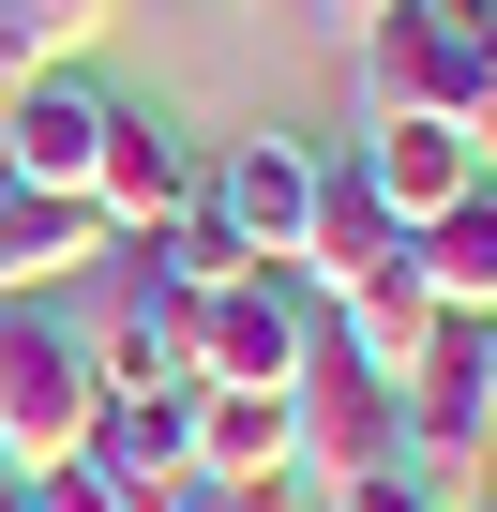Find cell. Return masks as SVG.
Returning a JSON list of instances; mask_svg holds the SVG:
<instances>
[{
	"label": "cell",
	"mask_w": 497,
	"mask_h": 512,
	"mask_svg": "<svg viewBox=\"0 0 497 512\" xmlns=\"http://www.w3.org/2000/svg\"><path fill=\"white\" fill-rule=\"evenodd\" d=\"M362 121H437L497 166V46H467L437 0H392L362 16Z\"/></svg>",
	"instance_id": "6da1fadb"
},
{
	"label": "cell",
	"mask_w": 497,
	"mask_h": 512,
	"mask_svg": "<svg viewBox=\"0 0 497 512\" xmlns=\"http://www.w3.org/2000/svg\"><path fill=\"white\" fill-rule=\"evenodd\" d=\"M91 332H61L46 302H0V482H31V467H76L91 452Z\"/></svg>",
	"instance_id": "7a4b0ae2"
},
{
	"label": "cell",
	"mask_w": 497,
	"mask_h": 512,
	"mask_svg": "<svg viewBox=\"0 0 497 512\" xmlns=\"http://www.w3.org/2000/svg\"><path fill=\"white\" fill-rule=\"evenodd\" d=\"M377 467H407V407H392V377H362L317 332V362L287 377V482L332 497V482H377Z\"/></svg>",
	"instance_id": "3957f363"
},
{
	"label": "cell",
	"mask_w": 497,
	"mask_h": 512,
	"mask_svg": "<svg viewBox=\"0 0 497 512\" xmlns=\"http://www.w3.org/2000/svg\"><path fill=\"white\" fill-rule=\"evenodd\" d=\"M392 407H407V482H422V497H497V347H482L467 317L437 332V362H422Z\"/></svg>",
	"instance_id": "277c9868"
},
{
	"label": "cell",
	"mask_w": 497,
	"mask_h": 512,
	"mask_svg": "<svg viewBox=\"0 0 497 512\" xmlns=\"http://www.w3.org/2000/svg\"><path fill=\"white\" fill-rule=\"evenodd\" d=\"M317 332H332V302H317L302 272H241L226 302H196V377H257V392H287V377L317 362Z\"/></svg>",
	"instance_id": "5b68a950"
},
{
	"label": "cell",
	"mask_w": 497,
	"mask_h": 512,
	"mask_svg": "<svg viewBox=\"0 0 497 512\" xmlns=\"http://www.w3.org/2000/svg\"><path fill=\"white\" fill-rule=\"evenodd\" d=\"M196 211L257 256V272H287V256H302V211H317V151L302 136H241L226 166H196Z\"/></svg>",
	"instance_id": "8992f818"
},
{
	"label": "cell",
	"mask_w": 497,
	"mask_h": 512,
	"mask_svg": "<svg viewBox=\"0 0 497 512\" xmlns=\"http://www.w3.org/2000/svg\"><path fill=\"white\" fill-rule=\"evenodd\" d=\"M106 106H121V91H91V61H76V76H31V91H0V181H16V196H91Z\"/></svg>",
	"instance_id": "52a82bcc"
},
{
	"label": "cell",
	"mask_w": 497,
	"mask_h": 512,
	"mask_svg": "<svg viewBox=\"0 0 497 512\" xmlns=\"http://www.w3.org/2000/svg\"><path fill=\"white\" fill-rule=\"evenodd\" d=\"M166 211H196V136L166 106H106V151H91V226L106 241H151Z\"/></svg>",
	"instance_id": "ba28073f"
},
{
	"label": "cell",
	"mask_w": 497,
	"mask_h": 512,
	"mask_svg": "<svg viewBox=\"0 0 497 512\" xmlns=\"http://www.w3.org/2000/svg\"><path fill=\"white\" fill-rule=\"evenodd\" d=\"M392 256H407L392 196H377L362 166H317V211H302V256H287V272H302L317 302H347V287H377V272H392Z\"/></svg>",
	"instance_id": "9c48e42d"
},
{
	"label": "cell",
	"mask_w": 497,
	"mask_h": 512,
	"mask_svg": "<svg viewBox=\"0 0 497 512\" xmlns=\"http://www.w3.org/2000/svg\"><path fill=\"white\" fill-rule=\"evenodd\" d=\"M181 467H211V482H287V392L196 377L181 392Z\"/></svg>",
	"instance_id": "30bf717a"
},
{
	"label": "cell",
	"mask_w": 497,
	"mask_h": 512,
	"mask_svg": "<svg viewBox=\"0 0 497 512\" xmlns=\"http://www.w3.org/2000/svg\"><path fill=\"white\" fill-rule=\"evenodd\" d=\"M407 272H422V302H437V317L497 332V166H482L437 226H407Z\"/></svg>",
	"instance_id": "8fae6325"
},
{
	"label": "cell",
	"mask_w": 497,
	"mask_h": 512,
	"mask_svg": "<svg viewBox=\"0 0 497 512\" xmlns=\"http://www.w3.org/2000/svg\"><path fill=\"white\" fill-rule=\"evenodd\" d=\"M437 332H452V317L422 302V272H407V256H392L377 287H347V302H332V347H347L362 377H392V392H407V377L437 362Z\"/></svg>",
	"instance_id": "7c38bea8"
},
{
	"label": "cell",
	"mask_w": 497,
	"mask_h": 512,
	"mask_svg": "<svg viewBox=\"0 0 497 512\" xmlns=\"http://www.w3.org/2000/svg\"><path fill=\"white\" fill-rule=\"evenodd\" d=\"M362 181L392 196V226H437V211L482 181V151H467V136H437V121H362Z\"/></svg>",
	"instance_id": "4fadbf2b"
},
{
	"label": "cell",
	"mask_w": 497,
	"mask_h": 512,
	"mask_svg": "<svg viewBox=\"0 0 497 512\" xmlns=\"http://www.w3.org/2000/svg\"><path fill=\"white\" fill-rule=\"evenodd\" d=\"M91 377H106V392H196V302L136 287V302L91 332Z\"/></svg>",
	"instance_id": "5bb4252c"
},
{
	"label": "cell",
	"mask_w": 497,
	"mask_h": 512,
	"mask_svg": "<svg viewBox=\"0 0 497 512\" xmlns=\"http://www.w3.org/2000/svg\"><path fill=\"white\" fill-rule=\"evenodd\" d=\"M76 256H106L91 196H16V181H0V302H46Z\"/></svg>",
	"instance_id": "9a60e30c"
},
{
	"label": "cell",
	"mask_w": 497,
	"mask_h": 512,
	"mask_svg": "<svg viewBox=\"0 0 497 512\" xmlns=\"http://www.w3.org/2000/svg\"><path fill=\"white\" fill-rule=\"evenodd\" d=\"M76 467H106L121 497H166V482H181V392H106Z\"/></svg>",
	"instance_id": "2e32d148"
},
{
	"label": "cell",
	"mask_w": 497,
	"mask_h": 512,
	"mask_svg": "<svg viewBox=\"0 0 497 512\" xmlns=\"http://www.w3.org/2000/svg\"><path fill=\"white\" fill-rule=\"evenodd\" d=\"M136 256H151V287H166V302H226L241 272H257V256H241V241H226L211 211H166V226H151Z\"/></svg>",
	"instance_id": "e0dca14e"
},
{
	"label": "cell",
	"mask_w": 497,
	"mask_h": 512,
	"mask_svg": "<svg viewBox=\"0 0 497 512\" xmlns=\"http://www.w3.org/2000/svg\"><path fill=\"white\" fill-rule=\"evenodd\" d=\"M166 512H302V482H211V467H181Z\"/></svg>",
	"instance_id": "ac0fdd59"
},
{
	"label": "cell",
	"mask_w": 497,
	"mask_h": 512,
	"mask_svg": "<svg viewBox=\"0 0 497 512\" xmlns=\"http://www.w3.org/2000/svg\"><path fill=\"white\" fill-rule=\"evenodd\" d=\"M16 512H136V497H121L106 467H31V482H16Z\"/></svg>",
	"instance_id": "d6986e66"
},
{
	"label": "cell",
	"mask_w": 497,
	"mask_h": 512,
	"mask_svg": "<svg viewBox=\"0 0 497 512\" xmlns=\"http://www.w3.org/2000/svg\"><path fill=\"white\" fill-rule=\"evenodd\" d=\"M317 512H437V497H422V482H407V467H377V482H332V497H317Z\"/></svg>",
	"instance_id": "ffe728a7"
},
{
	"label": "cell",
	"mask_w": 497,
	"mask_h": 512,
	"mask_svg": "<svg viewBox=\"0 0 497 512\" xmlns=\"http://www.w3.org/2000/svg\"><path fill=\"white\" fill-rule=\"evenodd\" d=\"M437 16H452V31H467V46H497V0H437Z\"/></svg>",
	"instance_id": "44dd1931"
},
{
	"label": "cell",
	"mask_w": 497,
	"mask_h": 512,
	"mask_svg": "<svg viewBox=\"0 0 497 512\" xmlns=\"http://www.w3.org/2000/svg\"><path fill=\"white\" fill-rule=\"evenodd\" d=\"M317 16H332V31H362V16H392V0H317Z\"/></svg>",
	"instance_id": "7402d4cb"
},
{
	"label": "cell",
	"mask_w": 497,
	"mask_h": 512,
	"mask_svg": "<svg viewBox=\"0 0 497 512\" xmlns=\"http://www.w3.org/2000/svg\"><path fill=\"white\" fill-rule=\"evenodd\" d=\"M437 512H497V497H437Z\"/></svg>",
	"instance_id": "603a6c76"
},
{
	"label": "cell",
	"mask_w": 497,
	"mask_h": 512,
	"mask_svg": "<svg viewBox=\"0 0 497 512\" xmlns=\"http://www.w3.org/2000/svg\"><path fill=\"white\" fill-rule=\"evenodd\" d=\"M0 512H16V482H0Z\"/></svg>",
	"instance_id": "cb8c5ba5"
},
{
	"label": "cell",
	"mask_w": 497,
	"mask_h": 512,
	"mask_svg": "<svg viewBox=\"0 0 497 512\" xmlns=\"http://www.w3.org/2000/svg\"><path fill=\"white\" fill-rule=\"evenodd\" d=\"M482 347H497V332H482Z\"/></svg>",
	"instance_id": "d4e9b609"
}]
</instances>
